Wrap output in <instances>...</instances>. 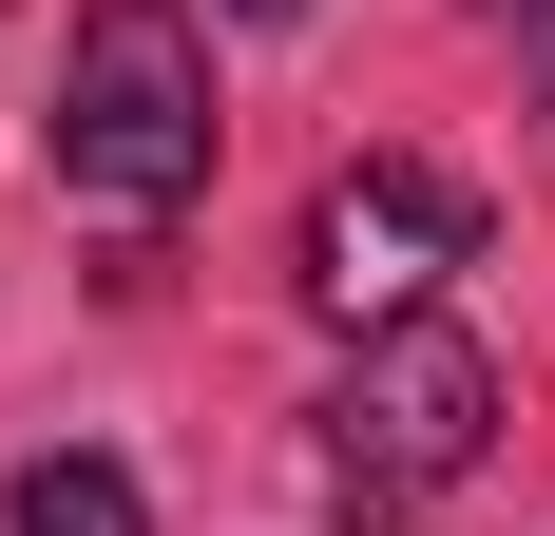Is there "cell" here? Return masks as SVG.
<instances>
[{"label":"cell","instance_id":"cell-1","mask_svg":"<svg viewBox=\"0 0 555 536\" xmlns=\"http://www.w3.org/2000/svg\"><path fill=\"white\" fill-rule=\"evenodd\" d=\"M57 192L115 212V230H172L192 192H211V39H192V0H77Z\"/></svg>","mask_w":555,"mask_h":536},{"label":"cell","instance_id":"cell-2","mask_svg":"<svg viewBox=\"0 0 555 536\" xmlns=\"http://www.w3.org/2000/svg\"><path fill=\"white\" fill-rule=\"evenodd\" d=\"M479 441H499V365L460 345V326H364V365L326 383V518L345 536H402L422 498L479 480Z\"/></svg>","mask_w":555,"mask_h":536},{"label":"cell","instance_id":"cell-3","mask_svg":"<svg viewBox=\"0 0 555 536\" xmlns=\"http://www.w3.org/2000/svg\"><path fill=\"white\" fill-rule=\"evenodd\" d=\"M441 268H479V192L460 173H422V154L326 173V212H307V307L326 326H422Z\"/></svg>","mask_w":555,"mask_h":536},{"label":"cell","instance_id":"cell-4","mask_svg":"<svg viewBox=\"0 0 555 536\" xmlns=\"http://www.w3.org/2000/svg\"><path fill=\"white\" fill-rule=\"evenodd\" d=\"M0 536H154V518H134V480H115V460H20Z\"/></svg>","mask_w":555,"mask_h":536},{"label":"cell","instance_id":"cell-5","mask_svg":"<svg viewBox=\"0 0 555 536\" xmlns=\"http://www.w3.org/2000/svg\"><path fill=\"white\" fill-rule=\"evenodd\" d=\"M499 20H517V58H537V97H555V0H499Z\"/></svg>","mask_w":555,"mask_h":536},{"label":"cell","instance_id":"cell-6","mask_svg":"<svg viewBox=\"0 0 555 536\" xmlns=\"http://www.w3.org/2000/svg\"><path fill=\"white\" fill-rule=\"evenodd\" d=\"M249 20H307V0H249Z\"/></svg>","mask_w":555,"mask_h":536}]
</instances>
